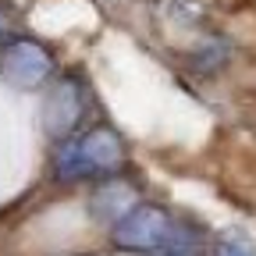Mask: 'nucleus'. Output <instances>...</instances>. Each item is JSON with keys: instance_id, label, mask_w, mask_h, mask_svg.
<instances>
[{"instance_id": "obj_3", "label": "nucleus", "mask_w": 256, "mask_h": 256, "mask_svg": "<svg viewBox=\"0 0 256 256\" xmlns=\"http://www.w3.org/2000/svg\"><path fill=\"white\" fill-rule=\"evenodd\" d=\"M89 110V92L75 75H64L50 86L46 100H43V128L50 139H64L78 132V124L86 121Z\"/></svg>"}, {"instance_id": "obj_2", "label": "nucleus", "mask_w": 256, "mask_h": 256, "mask_svg": "<svg viewBox=\"0 0 256 256\" xmlns=\"http://www.w3.org/2000/svg\"><path fill=\"white\" fill-rule=\"evenodd\" d=\"M174 217L164 210V206H153V203H136L132 210H124L118 220H114V232H110V242L118 249H128V252H153L160 242L168 238Z\"/></svg>"}, {"instance_id": "obj_5", "label": "nucleus", "mask_w": 256, "mask_h": 256, "mask_svg": "<svg viewBox=\"0 0 256 256\" xmlns=\"http://www.w3.org/2000/svg\"><path fill=\"white\" fill-rule=\"evenodd\" d=\"M139 200H136V188L121 182V178H107L100 188L92 192V214L100 220H118L124 210H132Z\"/></svg>"}, {"instance_id": "obj_7", "label": "nucleus", "mask_w": 256, "mask_h": 256, "mask_svg": "<svg viewBox=\"0 0 256 256\" xmlns=\"http://www.w3.org/2000/svg\"><path fill=\"white\" fill-rule=\"evenodd\" d=\"M210 256H256V246L238 232V228H228L214 238V249Z\"/></svg>"}, {"instance_id": "obj_8", "label": "nucleus", "mask_w": 256, "mask_h": 256, "mask_svg": "<svg viewBox=\"0 0 256 256\" xmlns=\"http://www.w3.org/2000/svg\"><path fill=\"white\" fill-rule=\"evenodd\" d=\"M14 32H18V14L8 0H0V40H11Z\"/></svg>"}, {"instance_id": "obj_6", "label": "nucleus", "mask_w": 256, "mask_h": 256, "mask_svg": "<svg viewBox=\"0 0 256 256\" xmlns=\"http://www.w3.org/2000/svg\"><path fill=\"white\" fill-rule=\"evenodd\" d=\"M153 256H203L200 228H192V224H185V220H178V217H174L168 238L153 249Z\"/></svg>"}, {"instance_id": "obj_4", "label": "nucleus", "mask_w": 256, "mask_h": 256, "mask_svg": "<svg viewBox=\"0 0 256 256\" xmlns=\"http://www.w3.org/2000/svg\"><path fill=\"white\" fill-rule=\"evenodd\" d=\"M54 75V54L36 40H11L0 50V78L18 89H40Z\"/></svg>"}, {"instance_id": "obj_1", "label": "nucleus", "mask_w": 256, "mask_h": 256, "mask_svg": "<svg viewBox=\"0 0 256 256\" xmlns=\"http://www.w3.org/2000/svg\"><path fill=\"white\" fill-rule=\"evenodd\" d=\"M124 164V139L110 124H92L86 132H72L57 139L54 150V178L78 182V178H107Z\"/></svg>"}]
</instances>
